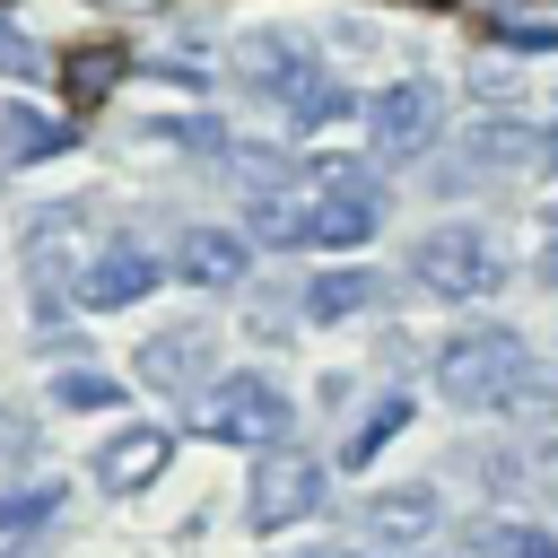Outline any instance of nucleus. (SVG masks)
I'll return each instance as SVG.
<instances>
[{
  "label": "nucleus",
  "instance_id": "obj_20",
  "mask_svg": "<svg viewBox=\"0 0 558 558\" xmlns=\"http://www.w3.org/2000/svg\"><path fill=\"white\" fill-rule=\"evenodd\" d=\"M488 549H497V558H558V541L532 532V523H523V532H488Z\"/></svg>",
  "mask_w": 558,
  "mask_h": 558
},
{
  "label": "nucleus",
  "instance_id": "obj_5",
  "mask_svg": "<svg viewBox=\"0 0 558 558\" xmlns=\"http://www.w3.org/2000/svg\"><path fill=\"white\" fill-rule=\"evenodd\" d=\"M140 384L148 392H209V366H218V340H209V323H166V331H148L140 340Z\"/></svg>",
  "mask_w": 558,
  "mask_h": 558
},
{
  "label": "nucleus",
  "instance_id": "obj_22",
  "mask_svg": "<svg viewBox=\"0 0 558 558\" xmlns=\"http://www.w3.org/2000/svg\"><path fill=\"white\" fill-rule=\"evenodd\" d=\"M541 227H549V244H541V279L558 288V218H541Z\"/></svg>",
  "mask_w": 558,
  "mask_h": 558
},
{
  "label": "nucleus",
  "instance_id": "obj_14",
  "mask_svg": "<svg viewBox=\"0 0 558 558\" xmlns=\"http://www.w3.org/2000/svg\"><path fill=\"white\" fill-rule=\"evenodd\" d=\"M375 296H384L375 270H323V279L305 288V323H349V314H366Z\"/></svg>",
  "mask_w": 558,
  "mask_h": 558
},
{
  "label": "nucleus",
  "instance_id": "obj_11",
  "mask_svg": "<svg viewBox=\"0 0 558 558\" xmlns=\"http://www.w3.org/2000/svg\"><path fill=\"white\" fill-rule=\"evenodd\" d=\"M366 532L392 541V549H410V541L445 532V506H436V488H384V497H366Z\"/></svg>",
  "mask_w": 558,
  "mask_h": 558
},
{
  "label": "nucleus",
  "instance_id": "obj_12",
  "mask_svg": "<svg viewBox=\"0 0 558 558\" xmlns=\"http://www.w3.org/2000/svg\"><path fill=\"white\" fill-rule=\"evenodd\" d=\"M174 270H183L192 288H235V279H244V244H235L227 227H183Z\"/></svg>",
  "mask_w": 558,
  "mask_h": 558
},
{
  "label": "nucleus",
  "instance_id": "obj_21",
  "mask_svg": "<svg viewBox=\"0 0 558 558\" xmlns=\"http://www.w3.org/2000/svg\"><path fill=\"white\" fill-rule=\"evenodd\" d=\"M0 70H9V78H26V70H35V44H26V35H9V26H0Z\"/></svg>",
  "mask_w": 558,
  "mask_h": 558
},
{
  "label": "nucleus",
  "instance_id": "obj_7",
  "mask_svg": "<svg viewBox=\"0 0 558 558\" xmlns=\"http://www.w3.org/2000/svg\"><path fill=\"white\" fill-rule=\"evenodd\" d=\"M148 288H157V253H148L140 235H122V244H105V262L78 279V305L113 314V305H131V296H148Z\"/></svg>",
  "mask_w": 558,
  "mask_h": 558
},
{
  "label": "nucleus",
  "instance_id": "obj_19",
  "mask_svg": "<svg viewBox=\"0 0 558 558\" xmlns=\"http://www.w3.org/2000/svg\"><path fill=\"white\" fill-rule=\"evenodd\" d=\"M61 506V488H26V497H0V532H26V523H44Z\"/></svg>",
  "mask_w": 558,
  "mask_h": 558
},
{
  "label": "nucleus",
  "instance_id": "obj_10",
  "mask_svg": "<svg viewBox=\"0 0 558 558\" xmlns=\"http://www.w3.org/2000/svg\"><path fill=\"white\" fill-rule=\"evenodd\" d=\"M480 166H549V122H523V113H480L471 122V140H462Z\"/></svg>",
  "mask_w": 558,
  "mask_h": 558
},
{
  "label": "nucleus",
  "instance_id": "obj_13",
  "mask_svg": "<svg viewBox=\"0 0 558 558\" xmlns=\"http://www.w3.org/2000/svg\"><path fill=\"white\" fill-rule=\"evenodd\" d=\"M235 70L253 78V96H288V105H296V87L314 78V70L296 61V44H279V35H244V52H235Z\"/></svg>",
  "mask_w": 558,
  "mask_h": 558
},
{
  "label": "nucleus",
  "instance_id": "obj_3",
  "mask_svg": "<svg viewBox=\"0 0 558 558\" xmlns=\"http://www.w3.org/2000/svg\"><path fill=\"white\" fill-rule=\"evenodd\" d=\"M201 436H218V445H288V401H279V384L270 375H227V384H209L201 392Z\"/></svg>",
  "mask_w": 558,
  "mask_h": 558
},
{
  "label": "nucleus",
  "instance_id": "obj_25",
  "mask_svg": "<svg viewBox=\"0 0 558 558\" xmlns=\"http://www.w3.org/2000/svg\"><path fill=\"white\" fill-rule=\"evenodd\" d=\"M549 166H558V122H549Z\"/></svg>",
  "mask_w": 558,
  "mask_h": 558
},
{
  "label": "nucleus",
  "instance_id": "obj_23",
  "mask_svg": "<svg viewBox=\"0 0 558 558\" xmlns=\"http://www.w3.org/2000/svg\"><path fill=\"white\" fill-rule=\"evenodd\" d=\"M514 9H523V0H488V17H514Z\"/></svg>",
  "mask_w": 558,
  "mask_h": 558
},
{
  "label": "nucleus",
  "instance_id": "obj_4",
  "mask_svg": "<svg viewBox=\"0 0 558 558\" xmlns=\"http://www.w3.org/2000/svg\"><path fill=\"white\" fill-rule=\"evenodd\" d=\"M314 506H323V462L296 453V445H262V462H253V523L279 532V523H305Z\"/></svg>",
  "mask_w": 558,
  "mask_h": 558
},
{
  "label": "nucleus",
  "instance_id": "obj_24",
  "mask_svg": "<svg viewBox=\"0 0 558 558\" xmlns=\"http://www.w3.org/2000/svg\"><path fill=\"white\" fill-rule=\"evenodd\" d=\"M305 558H366V549H305Z\"/></svg>",
  "mask_w": 558,
  "mask_h": 558
},
{
  "label": "nucleus",
  "instance_id": "obj_9",
  "mask_svg": "<svg viewBox=\"0 0 558 558\" xmlns=\"http://www.w3.org/2000/svg\"><path fill=\"white\" fill-rule=\"evenodd\" d=\"M436 113H445V96H436L427 78H401V87H384V96H375V140H384L392 157H410V148L436 131Z\"/></svg>",
  "mask_w": 558,
  "mask_h": 558
},
{
  "label": "nucleus",
  "instance_id": "obj_8",
  "mask_svg": "<svg viewBox=\"0 0 558 558\" xmlns=\"http://www.w3.org/2000/svg\"><path fill=\"white\" fill-rule=\"evenodd\" d=\"M166 462H174V436H166V427H131V436H113V445L96 453V480H105V497H140Z\"/></svg>",
  "mask_w": 558,
  "mask_h": 558
},
{
  "label": "nucleus",
  "instance_id": "obj_6",
  "mask_svg": "<svg viewBox=\"0 0 558 558\" xmlns=\"http://www.w3.org/2000/svg\"><path fill=\"white\" fill-rule=\"evenodd\" d=\"M26 279H35L44 305H70V288L87 279V270H78V218H70V209H44V218L26 227Z\"/></svg>",
  "mask_w": 558,
  "mask_h": 558
},
{
  "label": "nucleus",
  "instance_id": "obj_17",
  "mask_svg": "<svg viewBox=\"0 0 558 558\" xmlns=\"http://www.w3.org/2000/svg\"><path fill=\"white\" fill-rule=\"evenodd\" d=\"M401 418H410V401L392 392V401H384V410H375V418H366V427H357V436L340 445V453H349V471H366V462H375V453H384V445L401 436Z\"/></svg>",
  "mask_w": 558,
  "mask_h": 558
},
{
  "label": "nucleus",
  "instance_id": "obj_16",
  "mask_svg": "<svg viewBox=\"0 0 558 558\" xmlns=\"http://www.w3.org/2000/svg\"><path fill=\"white\" fill-rule=\"evenodd\" d=\"M0 148H9V157H52V148H61V122L9 105V113H0Z\"/></svg>",
  "mask_w": 558,
  "mask_h": 558
},
{
  "label": "nucleus",
  "instance_id": "obj_18",
  "mask_svg": "<svg viewBox=\"0 0 558 558\" xmlns=\"http://www.w3.org/2000/svg\"><path fill=\"white\" fill-rule=\"evenodd\" d=\"M52 401H61V410H113V401H122V384H105V375H78V366H61V375H52Z\"/></svg>",
  "mask_w": 558,
  "mask_h": 558
},
{
  "label": "nucleus",
  "instance_id": "obj_15",
  "mask_svg": "<svg viewBox=\"0 0 558 558\" xmlns=\"http://www.w3.org/2000/svg\"><path fill=\"white\" fill-rule=\"evenodd\" d=\"M122 70H131V52H122V44H78V52H70V96H78V105H96V96H113V78H122Z\"/></svg>",
  "mask_w": 558,
  "mask_h": 558
},
{
  "label": "nucleus",
  "instance_id": "obj_2",
  "mask_svg": "<svg viewBox=\"0 0 558 558\" xmlns=\"http://www.w3.org/2000/svg\"><path fill=\"white\" fill-rule=\"evenodd\" d=\"M410 279L427 288V296H453V305H471V296H497V244L480 235V227H427L418 244H410Z\"/></svg>",
  "mask_w": 558,
  "mask_h": 558
},
{
  "label": "nucleus",
  "instance_id": "obj_1",
  "mask_svg": "<svg viewBox=\"0 0 558 558\" xmlns=\"http://www.w3.org/2000/svg\"><path fill=\"white\" fill-rule=\"evenodd\" d=\"M436 392L453 401V410H514L523 392H532V349L506 331V323H471V331H453L445 349H436Z\"/></svg>",
  "mask_w": 558,
  "mask_h": 558
}]
</instances>
